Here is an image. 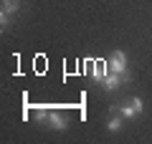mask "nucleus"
<instances>
[{"mask_svg": "<svg viewBox=\"0 0 152 144\" xmlns=\"http://www.w3.org/2000/svg\"><path fill=\"white\" fill-rule=\"evenodd\" d=\"M109 71H114V73H122V76H127L129 79V73H127V56L122 53V51H114L112 56H109Z\"/></svg>", "mask_w": 152, "mask_h": 144, "instance_id": "obj_1", "label": "nucleus"}, {"mask_svg": "<svg viewBox=\"0 0 152 144\" xmlns=\"http://www.w3.org/2000/svg\"><path fill=\"white\" fill-rule=\"evenodd\" d=\"M124 79H127V76H122V73H114V71H109V73L104 76V81H102V84L107 86V91H117V86H119Z\"/></svg>", "mask_w": 152, "mask_h": 144, "instance_id": "obj_2", "label": "nucleus"}, {"mask_svg": "<svg viewBox=\"0 0 152 144\" xmlns=\"http://www.w3.org/2000/svg\"><path fill=\"white\" fill-rule=\"evenodd\" d=\"M48 121H51V127H53L56 132H64V129L69 127L66 116H64V114H58V111H51V114H48Z\"/></svg>", "mask_w": 152, "mask_h": 144, "instance_id": "obj_3", "label": "nucleus"}, {"mask_svg": "<svg viewBox=\"0 0 152 144\" xmlns=\"http://www.w3.org/2000/svg\"><path fill=\"white\" fill-rule=\"evenodd\" d=\"M107 73H109V63H104V61H96V63H94V68H91L94 81H99V84H102Z\"/></svg>", "mask_w": 152, "mask_h": 144, "instance_id": "obj_4", "label": "nucleus"}, {"mask_svg": "<svg viewBox=\"0 0 152 144\" xmlns=\"http://www.w3.org/2000/svg\"><path fill=\"white\" fill-rule=\"evenodd\" d=\"M117 109H119V114H122V116H124V119H134L137 116V114H140V111H137V109H134V104H122V106H117Z\"/></svg>", "mask_w": 152, "mask_h": 144, "instance_id": "obj_5", "label": "nucleus"}, {"mask_svg": "<svg viewBox=\"0 0 152 144\" xmlns=\"http://www.w3.org/2000/svg\"><path fill=\"white\" fill-rule=\"evenodd\" d=\"M18 8H20V0H3V10L5 13H18Z\"/></svg>", "mask_w": 152, "mask_h": 144, "instance_id": "obj_6", "label": "nucleus"}, {"mask_svg": "<svg viewBox=\"0 0 152 144\" xmlns=\"http://www.w3.org/2000/svg\"><path fill=\"white\" fill-rule=\"evenodd\" d=\"M107 129H109V132H112V134H117V132H119V129H122V116H114V119H109Z\"/></svg>", "mask_w": 152, "mask_h": 144, "instance_id": "obj_7", "label": "nucleus"}, {"mask_svg": "<svg viewBox=\"0 0 152 144\" xmlns=\"http://www.w3.org/2000/svg\"><path fill=\"white\" fill-rule=\"evenodd\" d=\"M48 109L46 106H36V121H46V119H48Z\"/></svg>", "mask_w": 152, "mask_h": 144, "instance_id": "obj_8", "label": "nucleus"}, {"mask_svg": "<svg viewBox=\"0 0 152 144\" xmlns=\"http://www.w3.org/2000/svg\"><path fill=\"white\" fill-rule=\"evenodd\" d=\"M10 25V13H5V10H0V28L5 31V28Z\"/></svg>", "mask_w": 152, "mask_h": 144, "instance_id": "obj_9", "label": "nucleus"}]
</instances>
